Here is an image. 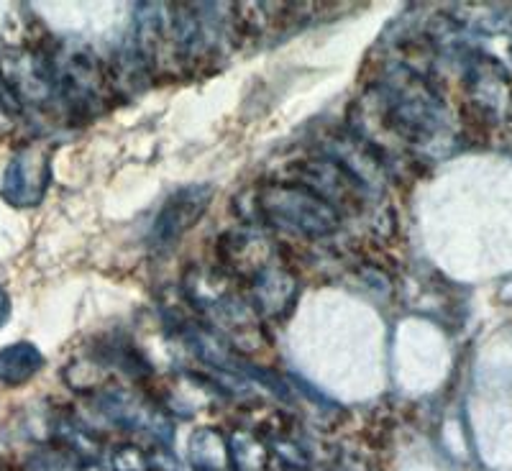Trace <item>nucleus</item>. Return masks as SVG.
<instances>
[{
  "label": "nucleus",
  "mask_w": 512,
  "mask_h": 471,
  "mask_svg": "<svg viewBox=\"0 0 512 471\" xmlns=\"http://www.w3.org/2000/svg\"><path fill=\"white\" fill-rule=\"evenodd\" d=\"M6 318H8V295L0 290V326L6 323Z\"/></svg>",
  "instance_id": "obj_2"
},
{
  "label": "nucleus",
  "mask_w": 512,
  "mask_h": 471,
  "mask_svg": "<svg viewBox=\"0 0 512 471\" xmlns=\"http://www.w3.org/2000/svg\"><path fill=\"white\" fill-rule=\"evenodd\" d=\"M39 354L31 346L16 344L0 351V382H26L39 369Z\"/></svg>",
  "instance_id": "obj_1"
}]
</instances>
